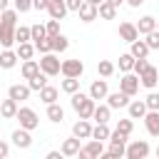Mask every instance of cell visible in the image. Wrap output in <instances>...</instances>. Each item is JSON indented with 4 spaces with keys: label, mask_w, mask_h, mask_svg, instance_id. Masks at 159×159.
<instances>
[{
    "label": "cell",
    "mask_w": 159,
    "mask_h": 159,
    "mask_svg": "<svg viewBox=\"0 0 159 159\" xmlns=\"http://www.w3.org/2000/svg\"><path fill=\"white\" fill-rule=\"evenodd\" d=\"M15 30H17V10L7 7L0 12V47L2 50H12L15 45Z\"/></svg>",
    "instance_id": "obj_1"
},
{
    "label": "cell",
    "mask_w": 159,
    "mask_h": 159,
    "mask_svg": "<svg viewBox=\"0 0 159 159\" xmlns=\"http://www.w3.org/2000/svg\"><path fill=\"white\" fill-rule=\"evenodd\" d=\"M72 109L80 114V119H92V114H94V107H97V102L87 94V92H77V94H72Z\"/></svg>",
    "instance_id": "obj_2"
},
{
    "label": "cell",
    "mask_w": 159,
    "mask_h": 159,
    "mask_svg": "<svg viewBox=\"0 0 159 159\" xmlns=\"http://www.w3.org/2000/svg\"><path fill=\"white\" fill-rule=\"evenodd\" d=\"M127 144H129V137H124V134H119L117 129L112 132V137H109V154L114 157V159H124V154H127Z\"/></svg>",
    "instance_id": "obj_3"
},
{
    "label": "cell",
    "mask_w": 159,
    "mask_h": 159,
    "mask_svg": "<svg viewBox=\"0 0 159 159\" xmlns=\"http://www.w3.org/2000/svg\"><path fill=\"white\" fill-rule=\"evenodd\" d=\"M37 62H40V72H45L47 77H55V75H60V72H62V62H60V57H57L55 52L42 55Z\"/></svg>",
    "instance_id": "obj_4"
},
{
    "label": "cell",
    "mask_w": 159,
    "mask_h": 159,
    "mask_svg": "<svg viewBox=\"0 0 159 159\" xmlns=\"http://www.w3.org/2000/svg\"><path fill=\"white\" fill-rule=\"evenodd\" d=\"M149 142L147 139H132L129 144H127V154H124V159H147L149 157Z\"/></svg>",
    "instance_id": "obj_5"
},
{
    "label": "cell",
    "mask_w": 159,
    "mask_h": 159,
    "mask_svg": "<svg viewBox=\"0 0 159 159\" xmlns=\"http://www.w3.org/2000/svg\"><path fill=\"white\" fill-rule=\"evenodd\" d=\"M15 119H17V122H20V127H22V129H27V132L37 129V124H40V119H37V112H35V109H30V107H20Z\"/></svg>",
    "instance_id": "obj_6"
},
{
    "label": "cell",
    "mask_w": 159,
    "mask_h": 159,
    "mask_svg": "<svg viewBox=\"0 0 159 159\" xmlns=\"http://www.w3.org/2000/svg\"><path fill=\"white\" fill-rule=\"evenodd\" d=\"M84 72V65L82 60H62V77H72V80H80Z\"/></svg>",
    "instance_id": "obj_7"
},
{
    "label": "cell",
    "mask_w": 159,
    "mask_h": 159,
    "mask_svg": "<svg viewBox=\"0 0 159 159\" xmlns=\"http://www.w3.org/2000/svg\"><path fill=\"white\" fill-rule=\"evenodd\" d=\"M119 92H124L127 97H134V94L139 92V77H137L134 72L122 75V80H119Z\"/></svg>",
    "instance_id": "obj_8"
},
{
    "label": "cell",
    "mask_w": 159,
    "mask_h": 159,
    "mask_svg": "<svg viewBox=\"0 0 159 159\" xmlns=\"http://www.w3.org/2000/svg\"><path fill=\"white\" fill-rule=\"evenodd\" d=\"M139 84H142V87H147V89L152 92V89L159 84V70H157L154 65H149V67L139 75Z\"/></svg>",
    "instance_id": "obj_9"
},
{
    "label": "cell",
    "mask_w": 159,
    "mask_h": 159,
    "mask_svg": "<svg viewBox=\"0 0 159 159\" xmlns=\"http://www.w3.org/2000/svg\"><path fill=\"white\" fill-rule=\"evenodd\" d=\"M10 139H12V144H15L17 149H30V147H32V134H30L27 129H22V127H17V129L10 134Z\"/></svg>",
    "instance_id": "obj_10"
},
{
    "label": "cell",
    "mask_w": 159,
    "mask_h": 159,
    "mask_svg": "<svg viewBox=\"0 0 159 159\" xmlns=\"http://www.w3.org/2000/svg\"><path fill=\"white\" fill-rule=\"evenodd\" d=\"M94 102H99V99H107V94H109V84H107V80H94L92 84H89V92H87Z\"/></svg>",
    "instance_id": "obj_11"
},
{
    "label": "cell",
    "mask_w": 159,
    "mask_h": 159,
    "mask_svg": "<svg viewBox=\"0 0 159 159\" xmlns=\"http://www.w3.org/2000/svg\"><path fill=\"white\" fill-rule=\"evenodd\" d=\"M119 40L124 42H137L139 40V32H137V25L134 22H119Z\"/></svg>",
    "instance_id": "obj_12"
},
{
    "label": "cell",
    "mask_w": 159,
    "mask_h": 159,
    "mask_svg": "<svg viewBox=\"0 0 159 159\" xmlns=\"http://www.w3.org/2000/svg\"><path fill=\"white\" fill-rule=\"evenodd\" d=\"M129 99L132 97H127L124 92H109L107 94V107L109 109H122V107H129Z\"/></svg>",
    "instance_id": "obj_13"
},
{
    "label": "cell",
    "mask_w": 159,
    "mask_h": 159,
    "mask_svg": "<svg viewBox=\"0 0 159 159\" xmlns=\"http://www.w3.org/2000/svg\"><path fill=\"white\" fill-rule=\"evenodd\" d=\"M72 137H77V139H92V124H89V119L75 122L72 124Z\"/></svg>",
    "instance_id": "obj_14"
},
{
    "label": "cell",
    "mask_w": 159,
    "mask_h": 159,
    "mask_svg": "<svg viewBox=\"0 0 159 159\" xmlns=\"http://www.w3.org/2000/svg\"><path fill=\"white\" fill-rule=\"evenodd\" d=\"M47 12H50V20H62L67 15L65 0H47Z\"/></svg>",
    "instance_id": "obj_15"
},
{
    "label": "cell",
    "mask_w": 159,
    "mask_h": 159,
    "mask_svg": "<svg viewBox=\"0 0 159 159\" xmlns=\"http://www.w3.org/2000/svg\"><path fill=\"white\" fill-rule=\"evenodd\" d=\"M30 92H32V89H30L27 84H12V87L7 89V97H10V99H15V102L20 104V102L30 99Z\"/></svg>",
    "instance_id": "obj_16"
},
{
    "label": "cell",
    "mask_w": 159,
    "mask_h": 159,
    "mask_svg": "<svg viewBox=\"0 0 159 159\" xmlns=\"http://www.w3.org/2000/svg\"><path fill=\"white\" fill-rule=\"evenodd\" d=\"M127 112H129V119H144L149 109H147L144 99H132V102H129V107H127Z\"/></svg>",
    "instance_id": "obj_17"
},
{
    "label": "cell",
    "mask_w": 159,
    "mask_h": 159,
    "mask_svg": "<svg viewBox=\"0 0 159 159\" xmlns=\"http://www.w3.org/2000/svg\"><path fill=\"white\" fill-rule=\"evenodd\" d=\"M80 149H82V144H80V139H77V137L62 139V144H60V152H62L65 157H77V154H80Z\"/></svg>",
    "instance_id": "obj_18"
},
{
    "label": "cell",
    "mask_w": 159,
    "mask_h": 159,
    "mask_svg": "<svg viewBox=\"0 0 159 159\" xmlns=\"http://www.w3.org/2000/svg\"><path fill=\"white\" fill-rule=\"evenodd\" d=\"M137 25V32L139 35H149V32H154L157 30V17H152V15H144V17H139V22H134Z\"/></svg>",
    "instance_id": "obj_19"
},
{
    "label": "cell",
    "mask_w": 159,
    "mask_h": 159,
    "mask_svg": "<svg viewBox=\"0 0 159 159\" xmlns=\"http://www.w3.org/2000/svg\"><path fill=\"white\" fill-rule=\"evenodd\" d=\"M77 15H80V20H82V22H94V20L99 17L97 5H92V2H84V5L77 10Z\"/></svg>",
    "instance_id": "obj_20"
},
{
    "label": "cell",
    "mask_w": 159,
    "mask_h": 159,
    "mask_svg": "<svg viewBox=\"0 0 159 159\" xmlns=\"http://www.w3.org/2000/svg\"><path fill=\"white\" fill-rule=\"evenodd\" d=\"M149 52H152V50H149V45H147L144 40H137V42L129 45V55H132L134 60H147Z\"/></svg>",
    "instance_id": "obj_21"
},
{
    "label": "cell",
    "mask_w": 159,
    "mask_h": 159,
    "mask_svg": "<svg viewBox=\"0 0 159 159\" xmlns=\"http://www.w3.org/2000/svg\"><path fill=\"white\" fill-rule=\"evenodd\" d=\"M20 72H22V80H32V77H37L40 75V62L37 60H27V62H22V67H20Z\"/></svg>",
    "instance_id": "obj_22"
},
{
    "label": "cell",
    "mask_w": 159,
    "mask_h": 159,
    "mask_svg": "<svg viewBox=\"0 0 159 159\" xmlns=\"http://www.w3.org/2000/svg\"><path fill=\"white\" fill-rule=\"evenodd\" d=\"M17 109H20V104L15 102V99H2L0 102V114L5 117V119H12V117H17Z\"/></svg>",
    "instance_id": "obj_23"
},
{
    "label": "cell",
    "mask_w": 159,
    "mask_h": 159,
    "mask_svg": "<svg viewBox=\"0 0 159 159\" xmlns=\"http://www.w3.org/2000/svg\"><path fill=\"white\" fill-rule=\"evenodd\" d=\"M17 52L15 50H2L0 52V70H12L15 65H17Z\"/></svg>",
    "instance_id": "obj_24"
},
{
    "label": "cell",
    "mask_w": 159,
    "mask_h": 159,
    "mask_svg": "<svg viewBox=\"0 0 159 159\" xmlns=\"http://www.w3.org/2000/svg\"><path fill=\"white\" fill-rule=\"evenodd\" d=\"M144 127L152 137H159V112H147L144 117Z\"/></svg>",
    "instance_id": "obj_25"
},
{
    "label": "cell",
    "mask_w": 159,
    "mask_h": 159,
    "mask_svg": "<svg viewBox=\"0 0 159 159\" xmlns=\"http://www.w3.org/2000/svg\"><path fill=\"white\" fill-rule=\"evenodd\" d=\"M109 117H112V109H109L107 104H97V107H94L92 119H94L97 124H107V122H109Z\"/></svg>",
    "instance_id": "obj_26"
},
{
    "label": "cell",
    "mask_w": 159,
    "mask_h": 159,
    "mask_svg": "<svg viewBox=\"0 0 159 159\" xmlns=\"http://www.w3.org/2000/svg\"><path fill=\"white\" fill-rule=\"evenodd\" d=\"M109 137H112L109 124H94V127H92V139H97V142H109Z\"/></svg>",
    "instance_id": "obj_27"
},
{
    "label": "cell",
    "mask_w": 159,
    "mask_h": 159,
    "mask_svg": "<svg viewBox=\"0 0 159 159\" xmlns=\"http://www.w3.org/2000/svg\"><path fill=\"white\" fill-rule=\"evenodd\" d=\"M57 97H60V89H57V87H52V84H47V87L40 92V102H45V104H55V102H57Z\"/></svg>",
    "instance_id": "obj_28"
},
{
    "label": "cell",
    "mask_w": 159,
    "mask_h": 159,
    "mask_svg": "<svg viewBox=\"0 0 159 159\" xmlns=\"http://www.w3.org/2000/svg\"><path fill=\"white\" fill-rule=\"evenodd\" d=\"M97 12H99V17H102V20H114V17H117V7H114L112 2H107V0L97 7Z\"/></svg>",
    "instance_id": "obj_29"
},
{
    "label": "cell",
    "mask_w": 159,
    "mask_h": 159,
    "mask_svg": "<svg viewBox=\"0 0 159 159\" xmlns=\"http://www.w3.org/2000/svg\"><path fill=\"white\" fill-rule=\"evenodd\" d=\"M22 42H32L30 25H17V30H15V45H22Z\"/></svg>",
    "instance_id": "obj_30"
},
{
    "label": "cell",
    "mask_w": 159,
    "mask_h": 159,
    "mask_svg": "<svg viewBox=\"0 0 159 159\" xmlns=\"http://www.w3.org/2000/svg\"><path fill=\"white\" fill-rule=\"evenodd\" d=\"M17 57L22 60V62H27V60H32V55H35V45L32 42H22V45H17Z\"/></svg>",
    "instance_id": "obj_31"
},
{
    "label": "cell",
    "mask_w": 159,
    "mask_h": 159,
    "mask_svg": "<svg viewBox=\"0 0 159 159\" xmlns=\"http://www.w3.org/2000/svg\"><path fill=\"white\" fill-rule=\"evenodd\" d=\"M134 62H137V60H134L129 52L119 55V72H122V75H129V72L134 70Z\"/></svg>",
    "instance_id": "obj_32"
},
{
    "label": "cell",
    "mask_w": 159,
    "mask_h": 159,
    "mask_svg": "<svg viewBox=\"0 0 159 159\" xmlns=\"http://www.w3.org/2000/svg\"><path fill=\"white\" fill-rule=\"evenodd\" d=\"M114 70H117V67H114V62H109V60H99V62H97V75H99V77H112Z\"/></svg>",
    "instance_id": "obj_33"
},
{
    "label": "cell",
    "mask_w": 159,
    "mask_h": 159,
    "mask_svg": "<svg viewBox=\"0 0 159 159\" xmlns=\"http://www.w3.org/2000/svg\"><path fill=\"white\" fill-rule=\"evenodd\" d=\"M27 87H30L32 92H42V89L47 87V75H45V72H40L37 77H32V80L27 82Z\"/></svg>",
    "instance_id": "obj_34"
},
{
    "label": "cell",
    "mask_w": 159,
    "mask_h": 159,
    "mask_svg": "<svg viewBox=\"0 0 159 159\" xmlns=\"http://www.w3.org/2000/svg\"><path fill=\"white\" fill-rule=\"evenodd\" d=\"M60 89H62V92H67V94L72 97V94H77V92H80V80L65 77V80H62V84H60Z\"/></svg>",
    "instance_id": "obj_35"
},
{
    "label": "cell",
    "mask_w": 159,
    "mask_h": 159,
    "mask_svg": "<svg viewBox=\"0 0 159 159\" xmlns=\"http://www.w3.org/2000/svg\"><path fill=\"white\" fill-rule=\"evenodd\" d=\"M47 119L50 122H62L65 119V109L55 102V104H47Z\"/></svg>",
    "instance_id": "obj_36"
},
{
    "label": "cell",
    "mask_w": 159,
    "mask_h": 159,
    "mask_svg": "<svg viewBox=\"0 0 159 159\" xmlns=\"http://www.w3.org/2000/svg\"><path fill=\"white\" fill-rule=\"evenodd\" d=\"M84 149H87L94 159H99V154H104V152H107V149H104V144H102V142H97V139H89V142L84 144Z\"/></svg>",
    "instance_id": "obj_37"
},
{
    "label": "cell",
    "mask_w": 159,
    "mask_h": 159,
    "mask_svg": "<svg viewBox=\"0 0 159 159\" xmlns=\"http://www.w3.org/2000/svg\"><path fill=\"white\" fill-rule=\"evenodd\" d=\"M67 47H70V40L65 35L52 37V52H67Z\"/></svg>",
    "instance_id": "obj_38"
},
{
    "label": "cell",
    "mask_w": 159,
    "mask_h": 159,
    "mask_svg": "<svg viewBox=\"0 0 159 159\" xmlns=\"http://www.w3.org/2000/svg\"><path fill=\"white\" fill-rule=\"evenodd\" d=\"M144 104H147V109L149 112H159V92H149L147 97H144Z\"/></svg>",
    "instance_id": "obj_39"
},
{
    "label": "cell",
    "mask_w": 159,
    "mask_h": 159,
    "mask_svg": "<svg viewBox=\"0 0 159 159\" xmlns=\"http://www.w3.org/2000/svg\"><path fill=\"white\" fill-rule=\"evenodd\" d=\"M30 35H32V42H37V40H45L47 37V30H45L42 22H37V25H30Z\"/></svg>",
    "instance_id": "obj_40"
},
{
    "label": "cell",
    "mask_w": 159,
    "mask_h": 159,
    "mask_svg": "<svg viewBox=\"0 0 159 159\" xmlns=\"http://www.w3.org/2000/svg\"><path fill=\"white\" fill-rule=\"evenodd\" d=\"M32 45H35V50H37L40 55H50V52H52V37L37 40V42H32Z\"/></svg>",
    "instance_id": "obj_41"
},
{
    "label": "cell",
    "mask_w": 159,
    "mask_h": 159,
    "mask_svg": "<svg viewBox=\"0 0 159 159\" xmlns=\"http://www.w3.org/2000/svg\"><path fill=\"white\" fill-rule=\"evenodd\" d=\"M114 129H117L119 134H124V137H129V134H132V129H134V122H132L129 117H127V119H119Z\"/></svg>",
    "instance_id": "obj_42"
},
{
    "label": "cell",
    "mask_w": 159,
    "mask_h": 159,
    "mask_svg": "<svg viewBox=\"0 0 159 159\" xmlns=\"http://www.w3.org/2000/svg\"><path fill=\"white\" fill-rule=\"evenodd\" d=\"M45 30H47V37L62 35V32H60V20H47V22H45Z\"/></svg>",
    "instance_id": "obj_43"
},
{
    "label": "cell",
    "mask_w": 159,
    "mask_h": 159,
    "mask_svg": "<svg viewBox=\"0 0 159 159\" xmlns=\"http://www.w3.org/2000/svg\"><path fill=\"white\" fill-rule=\"evenodd\" d=\"M144 42L149 45V50H159V30H154V32H149Z\"/></svg>",
    "instance_id": "obj_44"
},
{
    "label": "cell",
    "mask_w": 159,
    "mask_h": 159,
    "mask_svg": "<svg viewBox=\"0 0 159 159\" xmlns=\"http://www.w3.org/2000/svg\"><path fill=\"white\" fill-rule=\"evenodd\" d=\"M15 2V10H17V15L20 12H27V10H32V0H12Z\"/></svg>",
    "instance_id": "obj_45"
},
{
    "label": "cell",
    "mask_w": 159,
    "mask_h": 159,
    "mask_svg": "<svg viewBox=\"0 0 159 159\" xmlns=\"http://www.w3.org/2000/svg\"><path fill=\"white\" fill-rule=\"evenodd\" d=\"M147 67H149V62H147V60H137V62H134V70H132V72H134V75L139 77V75H142V72H144Z\"/></svg>",
    "instance_id": "obj_46"
},
{
    "label": "cell",
    "mask_w": 159,
    "mask_h": 159,
    "mask_svg": "<svg viewBox=\"0 0 159 159\" xmlns=\"http://www.w3.org/2000/svg\"><path fill=\"white\" fill-rule=\"evenodd\" d=\"M65 5H67V10H75V12H77V10L84 5V0H65Z\"/></svg>",
    "instance_id": "obj_47"
},
{
    "label": "cell",
    "mask_w": 159,
    "mask_h": 159,
    "mask_svg": "<svg viewBox=\"0 0 159 159\" xmlns=\"http://www.w3.org/2000/svg\"><path fill=\"white\" fill-rule=\"evenodd\" d=\"M7 157H10V144L0 139V159H7Z\"/></svg>",
    "instance_id": "obj_48"
},
{
    "label": "cell",
    "mask_w": 159,
    "mask_h": 159,
    "mask_svg": "<svg viewBox=\"0 0 159 159\" xmlns=\"http://www.w3.org/2000/svg\"><path fill=\"white\" fill-rule=\"evenodd\" d=\"M32 10H47V0H32Z\"/></svg>",
    "instance_id": "obj_49"
},
{
    "label": "cell",
    "mask_w": 159,
    "mask_h": 159,
    "mask_svg": "<svg viewBox=\"0 0 159 159\" xmlns=\"http://www.w3.org/2000/svg\"><path fill=\"white\" fill-rule=\"evenodd\" d=\"M77 159H94V157H92V154L84 149V144H82V149H80V154H77Z\"/></svg>",
    "instance_id": "obj_50"
},
{
    "label": "cell",
    "mask_w": 159,
    "mask_h": 159,
    "mask_svg": "<svg viewBox=\"0 0 159 159\" xmlns=\"http://www.w3.org/2000/svg\"><path fill=\"white\" fill-rule=\"evenodd\" d=\"M45 159H65V154L55 149V152H47V157H45Z\"/></svg>",
    "instance_id": "obj_51"
},
{
    "label": "cell",
    "mask_w": 159,
    "mask_h": 159,
    "mask_svg": "<svg viewBox=\"0 0 159 159\" xmlns=\"http://www.w3.org/2000/svg\"><path fill=\"white\" fill-rule=\"evenodd\" d=\"M127 5H129V7H142L144 0H127Z\"/></svg>",
    "instance_id": "obj_52"
},
{
    "label": "cell",
    "mask_w": 159,
    "mask_h": 159,
    "mask_svg": "<svg viewBox=\"0 0 159 159\" xmlns=\"http://www.w3.org/2000/svg\"><path fill=\"white\" fill-rule=\"evenodd\" d=\"M107 2H112V5H114V7H119V5H124V2H127V0H107Z\"/></svg>",
    "instance_id": "obj_53"
},
{
    "label": "cell",
    "mask_w": 159,
    "mask_h": 159,
    "mask_svg": "<svg viewBox=\"0 0 159 159\" xmlns=\"http://www.w3.org/2000/svg\"><path fill=\"white\" fill-rule=\"evenodd\" d=\"M7 2H10V0H0V12H2V10H7Z\"/></svg>",
    "instance_id": "obj_54"
},
{
    "label": "cell",
    "mask_w": 159,
    "mask_h": 159,
    "mask_svg": "<svg viewBox=\"0 0 159 159\" xmlns=\"http://www.w3.org/2000/svg\"><path fill=\"white\" fill-rule=\"evenodd\" d=\"M99 159H114V157H112L109 152H104V154H99Z\"/></svg>",
    "instance_id": "obj_55"
},
{
    "label": "cell",
    "mask_w": 159,
    "mask_h": 159,
    "mask_svg": "<svg viewBox=\"0 0 159 159\" xmlns=\"http://www.w3.org/2000/svg\"><path fill=\"white\" fill-rule=\"evenodd\" d=\"M84 2H92V5H97V7H99V5L104 2V0H84Z\"/></svg>",
    "instance_id": "obj_56"
},
{
    "label": "cell",
    "mask_w": 159,
    "mask_h": 159,
    "mask_svg": "<svg viewBox=\"0 0 159 159\" xmlns=\"http://www.w3.org/2000/svg\"><path fill=\"white\" fill-rule=\"evenodd\" d=\"M154 154H157V159H159V147H157V149H154Z\"/></svg>",
    "instance_id": "obj_57"
},
{
    "label": "cell",
    "mask_w": 159,
    "mask_h": 159,
    "mask_svg": "<svg viewBox=\"0 0 159 159\" xmlns=\"http://www.w3.org/2000/svg\"><path fill=\"white\" fill-rule=\"evenodd\" d=\"M157 30H159V20H157Z\"/></svg>",
    "instance_id": "obj_58"
}]
</instances>
